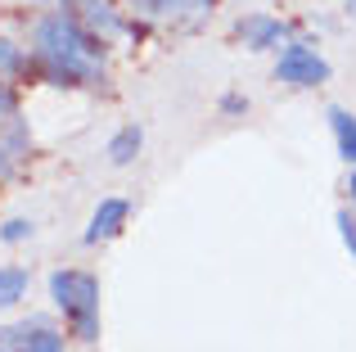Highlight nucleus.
<instances>
[{"label": "nucleus", "mask_w": 356, "mask_h": 352, "mask_svg": "<svg viewBox=\"0 0 356 352\" xmlns=\"http://www.w3.org/2000/svg\"><path fill=\"white\" fill-rule=\"evenodd\" d=\"M27 285H32L27 266H0V312L18 307V303L27 298Z\"/></svg>", "instance_id": "nucleus-10"}, {"label": "nucleus", "mask_w": 356, "mask_h": 352, "mask_svg": "<svg viewBox=\"0 0 356 352\" xmlns=\"http://www.w3.org/2000/svg\"><path fill=\"white\" fill-rule=\"evenodd\" d=\"M23 68H27L23 50H18L9 36H0V72H23Z\"/></svg>", "instance_id": "nucleus-12"}, {"label": "nucleus", "mask_w": 356, "mask_h": 352, "mask_svg": "<svg viewBox=\"0 0 356 352\" xmlns=\"http://www.w3.org/2000/svg\"><path fill=\"white\" fill-rule=\"evenodd\" d=\"M0 352H5V348H0Z\"/></svg>", "instance_id": "nucleus-19"}, {"label": "nucleus", "mask_w": 356, "mask_h": 352, "mask_svg": "<svg viewBox=\"0 0 356 352\" xmlns=\"http://www.w3.org/2000/svg\"><path fill=\"white\" fill-rule=\"evenodd\" d=\"M334 221H339V235H343V244H348V253L356 257V221H352V212L343 208V212H339Z\"/></svg>", "instance_id": "nucleus-14"}, {"label": "nucleus", "mask_w": 356, "mask_h": 352, "mask_svg": "<svg viewBox=\"0 0 356 352\" xmlns=\"http://www.w3.org/2000/svg\"><path fill=\"white\" fill-rule=\"evenodd\" d=\"M14 163H18L14 154H5V150H0V176H9V172H14Z\"/></svg>", "instance_id": "nucleus-16"}, {"label": "nucleus", "mask_w": 356, "mask_h": 352, "mask_svg": "<svg viewBox=\"0 0 356 352\" xmlns=\"http://www.w3.org/2000/svg\"><path fill=\"white\" fill-rule=\"evenodd\" d=\"M140 145H145V131H140L136 122L131 127H122V131H113V141H108V163H113V168H131V163H136V154H140Z\"/></svg>", "instance_id": "nucleus-9"}, {"label": "nucleus", "mask_w": 356, "mask_h": 352, "mask_svg": "<svg viewBox=\"0 0 356 352\" xmlns=\"http://www.w3.org/2000/svg\"><path fill=\"white\" fill-rule=\"evenodd\" d=\"M348 194H352V203H356V168H352V176H348Z\"/></svg>", "instance_id": "nucleus-17"}, {"label": "nucleus", "mask_w": 356, "mask_h": 352, "mask_svg": "<svg viewBox=\"0 0 356 352\" xmlns=\"http://www.w3.org/2000/svg\"><path fill=\"white\" fill-rule=\"evenodd\" d=\"M275 81H284L293 90L321 86V81H330V63L312 50V41H289L275 59Z\"/></svg>", "instance_id": "nucleus-3"}, {"label": "nucleus", "mask_w": 356, "mask_h": 352, "mask_svg": "<svg viewBox=\"0 0 356 352\" xmlns=\"http://www.w3.org/2000/svg\"><path fill=\"white\" fill-rule=\"evenodd\" d=\"M36 235V226L27 217H9L5 226H0V239H5V244H23V239H32Z\"/></svg>", "instance_id": "nucleus-11"}, {"label": "nucleus", "mask_w": 356, "mask_h": 352, "mask_svg": "<svg viewBox=\"0 0 356 352\" xmlns=\"http://www.w3.org/2000/svg\"><path fill=\"white\" fill-rule=\"evenodd\" d=\"M235 36L248 45V50H275V45L289 36V27L280 23V18H270V14H248V18L235 23Z\"/></svg>", "instance_id": "nucleus-7"}, {"label": "nucleus", "mask_w": 356, "mask_h": 352, "mask_svg": "<svg viewBox=\"0 0 356 352\" xmlns=\"http://www.w3.org/2000/svg\"><path fill=\"white\" fill-rule=\"evenodd\" d=\"M63 5H77L72 14H77L95 36H104V41H118V36L127 32V18H122L108 0H63Z\"/></svg>", "instance_id": "nucleus-5"}, {"label": "nucleus", "mask_w": 356, "mask_h": 352, "mask_svg": "<svg viewBox=\"0 0 356 352\" xmlns=\"http://www.w3.org/2000/svg\"><path fill=\"white\" fill-rule=\"evenodd\" d=\"M131 217V203L127 199H99V208L90 212V226H86V244H104V239H118L122 226Z\"/></svg>", "instance_id": "nucleus-6"}, {"label": "nucleus", "mask_w": 356, "mask_h": 352, "mask_svg": "<svg viewBox=\"0 0 356 352\" xmlns=\"http://www.w3.org/2000/svg\"><path fill=\"white\" fill-rule=\"evenodd\" d=\"M50 298L63 317L72 321V335L81 344L99 339V280L90 271H54L50 275Z\"/></svg>", "instance_id": "nucleus-2"}, {"label": "nucleus", "mask_w": 356, "mask_h": 352, "mask_svg": "<svg viewBox=\"0 0 356 352\" xmlns=\"http://www.w3.org/2000/svg\"><path fill=\"white\" fill-rule=\"evenodd\" d=\"M348 14H352V18H356V0H348Z\"/></svg>", "instance_id": "nucleus-18"}, {"label": "nucleus", "mask_w": 356, "mask_h": 352, "mask_svg": "<svg viewBox=\"0 0 356 352\" xmlns=\"http://www.w3.org/2000/svg\"><path fill=\"white\" fill-rule=\"evenodd\" d=\"M330 127H334V141H339V159L356 168V113H348L343 104L330 109Z\"/></svg>", "instance_id": "nucleus-8"}, {"label": "nucleus", "mask_w": 356, "mask_h": 352, "mask_svg": "<svg viewBox=\"0 0 356 352\" xmlns=\"http://www.w3.org/2000/svg\"><path fill=\"white\" fill-rule=\"evenodd\" d=\"M217 109H221V118H243L248 113V99H243L239 90H226V95L217 99Z\"/></svg>", "instance_id": "nucleus-13"}, {"label": "nucleus", "mask_w": 356, "mask_h": 352, "mask_svg": "<svg viewBox=\"0 0 356 352\" xmlns=\"http://www.w3.org/2000/svg\"><path fill=\"white\" fill-rule=\"evenodd\" d=\"M5 113H18V99H14V90L0 81V118H5Z\"/></svg>", "instance_id": "nucleus-15"}, {"label": "nucleus", "mask_w": 356, "mask_h": 352, "mask_svg": "<svg viewBox=\"0 0 356 352\" xmlns=\"http://www.w3.org/2000/svg\"><path fill=\"white\" fill-rule=\"evenodd\" d=\"M122 5L145 18H167V23H199L203 14H212V0H122Z\"/></svg>", "instance_id": "nucleus-4"}, {"label": "nucleus", "mask_w": 356, "mask_h": 352, "mask_svg": "<svg viewBox=\"0 0 356 352\" xmlns=\"http://www.w3.org/2000/svg\"><path fill=\"white\" fill-rule=\"evenodd\" d=\"M104 45V36H95L72 9H54L32 27V59L72 72L77 86H104V68H99Z\"/></svg>", "instance_id": "nucleus-1"}]
</instances>
